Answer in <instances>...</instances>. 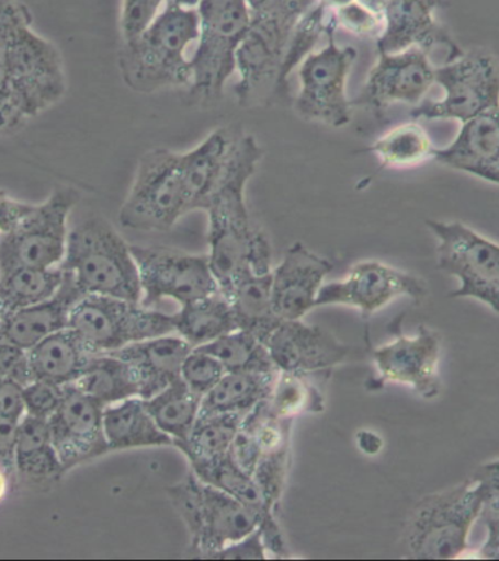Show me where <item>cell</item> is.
Wrapping results in <instances>:
<instances>
[{"label":"cell","instance_id":"obj_1","mask_svg":"<svg viewBox=\"0 0 499 561\" xmlns=\"http://www.w3.org/2000/svg\"><path fill=\"white\" fill-rule=\"evenodd\" d=\"M68 77L59 47L34 28L21 0H0V138L59 104Z\"/></svg>","mask_w":499,"mask_h":561},{"label":"cell","instance_id":"obj_2","mask_svg":"<svg viewBox=\"0 0 499 561\" xmlns=\"http://www.w3.org/2000/svg\"><path fill=\"white\" fill-rule=\"evenodd\" d=\"M263 149L251 135L234 139L227 167L207 202L209 257L219 290L228 295L250 273L273 272L271 241L251 222L246 187L262 161Z\"/></svg>","mask_w":499,"mask_h":561},{"label":"cell","instance_id":"obj_3","mask_svg":"<svg viewBox=\"0 0 499 561\" xmlns=\"http://www.w3.org/2000/svg\"><path fill=\"white\" fill-rule=\"evenodd\" d=\"M197 37V9L171 0L139 37L123 43L118 53L123 82L139 94L190 88L192 65L185 55Z\"/></svg>","mask_w":499,"mask_h":561},{"label":"cell","instance_id":"obj_4","mask_svg":"<svg viewBox=\"0 0 499 561\" xmlns=\"http://www.w3.org/2000/svg\"><path fill=\"white\" fill-rule=\"evenodd\" d=\"M484 494L474 479L421 499L401 533V558L461 559L469 549L476 520L484 514Z\"/></svg>","mask_w":499,"mask_h":561},{"label":"cell","instance_id":"obj_5","mask_svg":"<svg viewBox=\"0 0 499 561\" xmlns=\"http://www.w3.org/2000/svg\"><path fill=\"white\" fill-rule=\"evenodd\" d=\"M61 271L86 295L140 302L143 290L131 245L107 219L90 216L70 229Z\"/></svg>","mask_w":499,"mask_h":561},{"label":"cell","instance_id":"obj_6","mask_svg":"<svg viewBox=\"0 0 499 561\" xmlns=\"http://www.w3.org/2000/svg\"><path fill=\"white\" fill-rule=\"evenodd\" d=\"M167 494L188 528L189 559L209 560L216 551L259 528L258 512L205 483L192 471L180 483L168 488Z\"/></svg>","mask_w":499,"mask_h":561},{"label":"cell","instance_id":"obj_7","mask_svg":"<svg viewBox=\"0 0 499 561\" xmlns=\"http://www.w3.org/2000/svg\"><path fill=\"white\" fill-rule=\"evenodd\" d=\"M199 37L190 65V96L201 105L223 99L225 85L236 73L238 47L251 26L246 0H201Z\"/></svg>","mask_w":499,"mask_h":561},{"label":"cell","instance_id":"obj_8","mask_svg":"<svg viewBox=\"0 0 499 561\" xmlns=\"http://www.w3.org/2000/svg\"><path fill=\"white\" fill-rule=\"evenodd\" d=\"M188 214L180 153L166 148L149 150L139 159L118 222L132 231L165 232Z\"/></svg>","mask_w":499,"mask_h":561},{"label":"cell","instance_id":"obj_9","mask_svg":"<svg viewBox=\"0 0 499 561\" xmlns=\"http://www.w3.org/2000/svg\"><path fill=\"white\" fill-rule=\"evenodd\" d=\"M77 331L92 353H113L143 340L174 334V317L114 296L86 295L70 312Z\"/></svg>","mask_w":499,"mask_h":561},{"label":"cell","instance_id":"obj_10","mask_svg":"<svg viewBox=\"0 0 499 561\" xmlns=\"http://www.w3.org/2000/svg\"><path fill=\"white\" fill-rule=\"evenodd\" d=\"M439 268L456 277L452 298L479 300L499 313V244L457 220H427Z\"/></svg>","mask_w":499,"mask_h":561},{"label":"cell","instance_id":"obj_11","mask_svg":"<svg viewBox=\"0 0 499 561\" xmlns=\"http://www.w3.org/2000/svg\"><path fill=\"white\" fill-rule=\"evenodd\" d=\"M81 201L75 187H56L47 201L0 238V275L18 267H59L69 237V216Z\"/></svg>","mask_w":499,"mask_h":561},{"label":"cell","instance_id":"obj_12","mask_svg":"<svg viewBox=\"0 0 499 561\" xmlns=\"http://www.w3.org/2000/svg\"><path fill=\"white\" fill-rule=\"evenodd\" d=\"M435 83L443 88V99L418 105L412 117L457 121L463 125L499 107V60L491 51L483 48L462 51L435 68Z\"/></svg>","mask_w":499,"mask_h":561},{"label":"cell","instance_id":"obj_13","mask_svg":"<svg viewBox=\"0 0 499 561\" xmlns=\"http://www.w3.org/2000/svg\"><path fill=\"white\" fill-rule=\"evenodd\" d=\"M336 28L329 12L326 46L308 55L298 68L299 91L295 112L308 122L330 127L351 123L352 101L347 94V83L358 51L352 46L336 43Z\"/></svg>","mask_w":499,"mask_h":561},{"label":"cell","instance_id":"obj_14","mask_svg":"<svg viewBox=\"0 0 499 561\" xmlns=\"http://www.w3.org/2000/svg\"><path fill=\"white\" fill-rule=\"evenodd\" d=\"M131 249L138 266L144 307L154 308L162 299L185 305L220 291L207 254L157 245Z\"/></svg>","mask_w":499,"mask_h":561},{"label":"cell","instance_id":"obj_15","mask_svg":"<svg viewBox=\"0 0 499 561\" xmlns=\"http://www.w3.org/2000/svg\"><path fill=\"white\" fill-rule=\"evenodd\" d=\"M427 295L428 286L421 277L366 260L351 267L343 279L325 283L317 296L316 308L343 305L370 318L397 299L409 298L419 304Z\"/></svg>","mask_w":499,"mask_h":561},{"label":"cell","instance_id":"obj_16","mask_svg":"<svg viewBox=\"0 0 499 561\" xmlns=\"http://www.w3.org/2000/svg\"><path fill=\"white\" fill-rule=\"evenodd\" d=\"M443 344L430 327H419L415 335H396L392 342L374 348L373 360L379 378L412 388L422 399L440 396V364Z\"/></svg>","mask_w":499,"mask_h":561},{"label":"cell","instance_id":"obj_17","mask_svg":"<svg viewBox=\"0 0 499 561\" xmlns=\"http://www.w3.org/2000/svg\"><path fill=\"white\" fill-rule=\"evenodd\" d=\"M103 416L104 408L99 401L75 383L65 386L64 399L48 419V427L66 472L110 453Z\"/></svg>","mask_w":499,"mask_h":561},{"label":"cell","instance_id":"obj_18","mask_svg":"<svg viewBox=\"0 0 499 561\" xmlns=\"http://www.w3.org/2000/svg\"><path fill=\"white\" fill-rule=\"evenodd\" d=\"M430 53L413 47L400 53H378L364 90L353 105L386 110L393 104L418 105L435 83Z\"/></svg>","mask_w":499,"mask_h":561},{"label":"cell","instance_id":"obj_19","mask_svg":"<svg viewBox=\"0 0 499 561\" xmlns=\"http://www.w3.org/2000/svg\"><path fill=\"white\" fill-rule=\"evenodd\" d=\"M266 346L277 373L329 374L349 355V347L332 334L303 320L282 321Z\"/></svg>","mask_w":499,"mask_h":561},{"label":"cell","instance_id":"obj_20","mask_svg":"<svg viewBox=\"0 0 499 561\" xmlns=\"http://www.w3.org/2000/svg\"><path fill=\"white\" fill-rule=\"evenodd\" d=\"M333 263L302 242L291 245L272 272V302L281 321L303 320L316 308L317 296Z\"/></svg>","mask_w":499,"mask_h":561},{"label":"cell","instance_id":"obj_21","mask_svg":"<svg viewBox=\"0 0 499 561\" xmlns=\"http://www.w3.org/2000/svg\"><path fill=\"white\" fill-rule=\"evenodd\" d=\"M443 0H390L384 12L383 30L377 37L378 53H400L418 47H449V59L461 55L457 44L436 21Z\"/></svg>","mask_w":499,"mask_h":561},{"label":"cell","instance_id":"obj_22","mask_svg":"<svg viewBox=\"0 0 499 561\" xmlns=\"http://www.w3.org/2000/svg\"><path fill=\"white\" fill-rule=\"evenodd\" d=\"M290 37L291 34L276 26L251 22L236 56V72L240 79L234 92L240 105H250L266 88L276 90Z\"/></svg>","mask_w":499,"mask_h":561},{"label":"cell","instance_id":"obj_23","mask_svg":"<svg viewBox=\"0 0 499 561\" xmlns=\"http://www.w3.org/2000/svg\"><path fill=\"white\" fill-rule=\"evenodd\" d=\"M434 161L499 187V107L463 123L452 145L435 149Z\"/></svg>","mask_w":499,"mask_h":561},{"label":"cell","instance_id":"obj_24","mask_svg":"<svg viewBox=\"0 0 499 561\" xmlns=\"http://www.w3.org/2000/svg\"><path fill=\"white\" fill-rule=\"evenodd\" d=\"M193 351L180 335L143 340L113 352L131 365L139 388V399L148 400L181 378V366Z\"/></svg>","mask_w":499,"mask_h":561},{"label":"cell","instance_id":"obj_25","mask_svg":"<svg viewBox=\"0 0 499 561\" xmlns=\"http://www.w3.org/2000/svg\"><path fill=\"white\" fill-rule=\"evenodd\" d=\"M82 296L68 273H65L64 285L50 299L9 313L0 339L30 351L48 335L68 329L70 312Z\"/></svg>","mask_w":499,"mask_h":561},{"label":"cell","instance_id":"obj_26","mask_svg":"<svg viewBox=\"0 0 499 561\" xmlns=\"http://www.w3.org/2000/svg\"><path fill=\"white\" fill-rule=\"evenodd\" d=\"M234 139L227 129H218L212 131L196 148L180 153L190 211L206 209L227 167Z\"/></svg>","mask_w":499,"mask_h":561},{"label":"cell","instance_id":"obj_27","mask_svg":"<svg viewBox=\"0 0 499 561\" xmlns=\"http://www.w3.org/2000/svg\"><path fill=\"white\" fill-rule=\"evenodd\" d=\"M94 355L77 331L68 327L30 348L31 373L34 379L70 386L81 378Z\"/></svg>","mask_w":499,"mask_h":561},{"label":"cell","instance_id":"obj_28","mask_svg":"<svg viewBox=\"0 0 499 561\" xmlns=\"http://www.w3.org/2000/svg\"><path fill=\"white\" fill-rule=\"evenodd\" d=\"M13 461L15 476L30 484L47 485L59 481L66 474L53 444L48 421L29 414L18 424Z\"/></svg>","mask_w":499,"mask_h":561},{"label":"cell","instance_id":"obj_29","mask_svg":"<svg viewBox=\"0 0 499 561\" xmlns=\"http://www.w3.org/2000/svg\"><path fill=\"white\" fill-rule=\"evenodd\" d=\"M104 433L110 450L161 448L172 446L171 437L162 432L145 401L139 397L123 400L104 409Z\"/></svg>","mask_w":499,"mask_h":561},{"label":"cell","instance_id":"obj_30","mask_svg":"<svg viewBox=\"0 0 499 561\" xmlns=\"http://www.w3.org/2000/svg\"><path fill=\"white\" fill-rule=\"evenodd\" d=\"M276 374L227 373L207 394L203 396L199 419L241 414L266 401L275 386ZM197 419V421H199Z\"/></svg>","mask_w":499,"mask_h":561},{"label":"cell","instance_id":"obj_31","mask_svg":"<svg viewBox=\"0 0 499 561\" xmlns=\"http://www.w3.org/2000/svg\"><path fill=\"white\" fill-rule=\"evenodd\" d=\"M225 296L231 304L237 330L249 331L266 344V340L282 322L273 309L272 273H250Z\"/></svg>","mask_w":499,"mask_h":561},{"label":"cell","instance_id":"obj_32","mask_svg":"<svg viewBox=\"0 0 499 561\" xmlns=\"http://www.w3.org/2000/svg\"><path fill=\"white\" fill-rule=\"evenodd\" d=\"M175 334L193 348L205 346L237 330L231 304L223 291L181 305L174 313Z\"/></svg>","mask_w":499,"mask_h":561},{"label":"cell","instance_id":"obj_33","mask_svg":"<svg viewBox=\"0 0 499 561\" xmlns=\"http://www.w3.org/2000/svg\"><path fill=\"white\" fill-rule=\"evenodd\" d=\"M242 419L241 414L199 419L190 435L174 444L188 459L190 471L205 470L227 458Z\"/></svg>","mask_w":499,"mask_h":561},{"label":"cell","instance_id":"obj_34","mask_svg":"<svg viewBox=\"0 0 499 561\" xmlns=\"http://www.w3.org/2000/svg\"><path fill=\"white\" fill-rule=\"evenodd\" d=\"M75 386L99 401L103 408L139 397L134 370L112 353H97Z\"/></svg>","mask_w":499,"mask_h":561},{"label":"cell","instance_id":"obj_35","mask_svg":"<svg viewBox=\"0 0 499 561\" xmlns=\"http://www.w3.org/2000/svg\"><path fill=\"white\" fill-rule=\"evenodd\" d=\"M65 282L60 267H18L0 275V307L12 313L44 302L57 294Z\"/></svg>","mask_w":499,"mask_h":561},{"label":"cell","instance_id":"obj_36","mask_svg":"<svg viewBox=\"0 0 499 561\" xmlns=\"http://www.w3.org/2000/svg\"><path fill=\"white\" fill-rule=\"evenodd\" d=\"M202 396L189 388L183 379L170 383L152 399L144 400L149 414L172 442L184 440L190 435L199 414ZM174 446V445H172Z\"/></svg>","mask_w":499,"mask_h":561},{"label":"cell","instance_id":"obj_37","mask_svg":"<svg viewBox=\"0 0 499 561\" xmlns=\"http://www.w3.org/2000/svg\"><path fill=\"white\" fill-rule=\"evenodd\" d=\"M383 168H413L434 159V144L417 122L393 127L370 146Z\"/></svg>","mask_w":499,"mask_h":561},{"label":"cell","instance_id":"obj_38","mask_svg":"<svg viewBox=\"0 0 499 561\" xmlns=\"http://www.w3.org/2000/svg\"><path fill=\"white\" fill-rule=\"evenodd\" d=\"M199 348L215 356L227 373H277L266 344L249 331L234 330Z\"/></svg>","mask_w":499,"mask_h":561},{"label":"cell","instance_id":"obj_39","mask_svg":"<svg viewBox=\"0 0 499 561\" xmlns=\"http://www.w3.org/2000/svg\"><path fill=\"white\" fill-rule=\"evenodd\" d=\"M269 408L282 419H294L299 414L320 413L325 409L324 394L311 381V375L277 373Z\"/></svg>","mask_w":499,"mask_h":561},{"label":"cell","instance_id":"obj_40","mask_svg":"<svg viewBox=\"0 0 499 561\" xmlns=\"http://www.w3.org/2000/svg\"><path fill=\"white\" fill-rule=\"evenodd\" d=\"M328 25L329 11L317 3L297 22L293 34H291L288 46H286L284 60H282L276 92L288 90L290 75L303 64L308 55H311L320 38L326 37Z\"/></svg>","mask_w":499,"mask_h":561},{"label":"cell","instance_id":"obj_41","mask_svg":"<svg viewBox=\"0 0 499 561\" xmlns=\"http://www.w3.org/2000/svg\"><path fill=\"white\" fill-rule=\"evenodd\" d=\"M251 22L276 26L293 34L295 25L316 4V0H246Z\"/></svg>","mask_w":499,"mask_h":561},{"label":"cell","instance_id":"obj_42","mask_svg":"<svg viewBox=\"0 0 499 561\" xmlns=\"http://www.w3.org/2000/svg\"><path fill=\"white\" fill-rule=\"evenodd\" d=\"M225 374H227V370H225L224 365L211 353L199 347L189 353L183 366H181V379L196 394L202 397L207 394L223 379Z\"/></svg>","mask_w":499,"mask_h":561},{"label":"cell","instance_id":"obj_43","mask_svg":"<svg viewBox=\"0 0 499 561\" xmlns=\"http://www.w3.org/2000/svg\"><path fill=\"white\" fill-rule=\"evenodd\" d=\"M171 0H122L121 31L123 43L139 37Z\"/></svg>","mask_w":499,"mask_h":561},{"label":"cell","instance_id":"obj_44","mask_svg":"<svg viewBox=\"0 0 499 561\" xmlns=\"http://www.w3.org/2000/svg\"><path fill=\"white\" fill-rule=\"evenodd\" d=\"M64 391L65 387L57 386V383L44 381V379H33L22 388L25 414L48 421L59 409Z\"/></svg>","mask_w":499,"mask_h":561},{"label":"cell","instance_id":"obj_45","mask_svg":"<svg viewBox=\"0 0 499 561\" xmlns=\"http://www.w3.org/2000/svg\"><path fill=\"white\" fill-rule=\"evenodd\" d=\"M330 15L336 28H342L358 37H378L383 30L384 18L370 12L355 0L330 12Z\"/></svg>","mask_w":499,"mask_h":561},{"label":"cell","instance_id":"obj_46","mask_svg":"<svg viewBox=\"0 0 499 561\" xmlns=\"http://www.w3.org/2000/svg\"><path fill=\"white\" fill-rule=\"evenodd\" d=\"M0 379L25 387L33 381L29 351L0 339Z\"/></svg>","mask_w":499,"mask_h":561},{"label":"cell","instance_id":"obj_47","mask_svg":"<svg viewBox=\"0 0 499 561\" xmlns=\"http://www.w3.org/2000/svg\"><path fill=\"white\" fill-rule=\"evenodd\" d=\"M271 558L266 542L263 540L260 529L225 546L224 549L212 554L209 560H268Z\"/></svg>","mask_w":499,"mask_h":561},{"label":"cell","instance_id":"obj_48","mask_svg":"<svg viewBox=\"0 0 499 561\" xmlns=\"http://www.w3.org/2000/svg\"><path fill=\"white\" fill-rule=\"evenodd\" d=\"M472 479L478 483L484 494V518L499 516V458L480 466Z\"/></svg>","mask_w":499,"mask_h":561},{"label":"cell","instance_id":"obj_49","mask_svg":"<svg viewBox=\"0 0 499 561\" xmlns=\"http://www.w3.org/2000/svg\"><path fill=\"white\" fill-rule=\"evenodd\" d=\"M22 386L18 382L0 379V416L20 422L25 416Z\"/></svg>","mask_w":499,"mask_h":561},{"label":"cell","instance_id":"obj_50","mask_svg":"<svg viewBox=\"0 0 499 561\" xmlns=\"http://www.w3.org/2000/svg\"><path fill=\"white\" fill-rule=\"evenodd\" d=\"M31 203L20 202L0 190V236L12 231L33 210Z\"/></svg>","mask_w":499,"mask_h":561},{"label":"cell","instance_id":"obj_51","mask_svg":"<svg viewBox=\"0 0 499 561\" xmlns=\"http://www.w3.org/2000/svg\"><path fill=\"white\" fill-rule=\"evenodd\" d=\"M20 422L0 416V467L12 477H16L13 453H15L16 431Z\"/></svg>","mask_w":499,"mask_h":561},{"label":"cell","instance_id":"obj_52","mask_svg":"<svg viewBox=\"0 0 499 561\" xmlns=\"http://www.w3.org/2000/svg\"><path fill=\"white\" fill-rule=\"evenodd\" d=\"M487 540H485L483 549L479 550L480 559L499 560V516H487Z\"/></svg>","mask_w":499,"mask_h":561},{"label":"cell","instance_id":"obj_53","mask_svg":"<svg viewBox=\"0 0 499 561\" xmlns=\"http://www.w3.org/2000/svg\"><path fill=\"white\" fill-rule=\"evenodd\" d=\"M358 446L366 455H375L383 448V440L373 432L362 431L356 436Z\"/></svg>","mask_w":499,"mask_h":561},{"label":"cell","instance_id":"obj_54","mask_svg":"<svg viewBox=\"0 0 499 561\" xmlns=\"http://www.w3.org/2000/svg\"><path fill=\"white\" fill-rule=\"evenodd\" d=\"M355 2L368 9V11L375 13V15L384 18V12H386L390 0H355Z\"/></svg>","mask_w":499,"mask_h":561},{"label":"cell","instance_id":"obj_55","mask_svg":"<svg viewBox=\"0 0 499 561\" xmlns=\"http://www.w3.org/2000/svg\"><path fill=\"white\" fill-rule=\"evenodd\" d=\"M353 0H316L317 4L325 8L326 11L333 12L336 9L344 7V4L351 3Z\"/></svg>","mask_w":499,"mask_h":561},{"label":"cell","instance_id":"obj_56","mask_svg":"<svg viewBox=\"0 0 499 561\" xmlns=\"http://www.w3.org/2000/svg\"><path fill=\"white\" fill-rule=\"evenodd\" d=\"M13 479L11 474L7 470H3L0 467V502L3 501V497L7 496L9 489V480Z\"/></svg>","mask_w":499,"mask_h":561},{"label":"cell","instance_id":"obj_57","mask_svg":"<svg viewBox=\"0 0 499 561\" xmlns=\"http://www.w3.org/2000/svg\"><path fill=\"white\" fill-rule=\"evenodd\" d=\"M172 2L184 8H197L199 3H201V0H172Z\"/></svg>","mask_w":499,"mask_h":561},{"label":"cell","instance_id":"obj_58","mask_svg":"<svg viewBox=\"0 0 499 561\" xmlns=\"http://www.w3.org/2000/svg\"><path fill=\"white\" fill-rule=\"evenodd\" d=\"M8 313L3 311V308L0 307V331L3 329L4 320H7Z\"/></svg>","mask_w":499,"mask_h":561}]
</instances>
